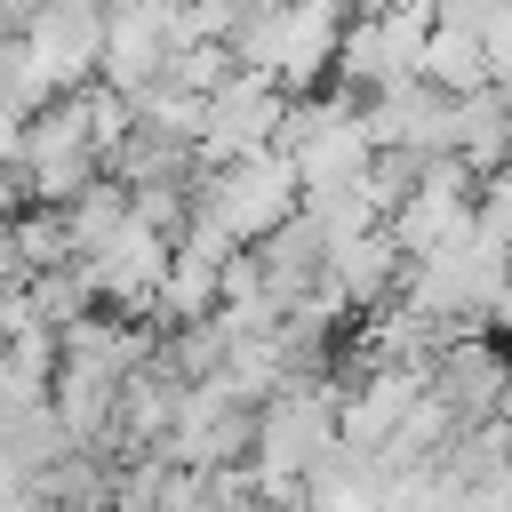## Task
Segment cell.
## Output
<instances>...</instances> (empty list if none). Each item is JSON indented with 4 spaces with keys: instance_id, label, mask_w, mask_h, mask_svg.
Returning a JSON list of instances; mask_svg holds the SVG:
<instances>
[{
    "instance_id": "6da1fadb",
    "label": "cell",
    "mask_w": 512,
    "mask_h": 512,
    "mask_svg": "<svg viewBox=\"0 0 512 512\" xmlns=\"http://www.w3.org/2000/svg\"><path fill=\"white\" fill-rule=\"evenodd\" d=\"M336 40H344V8L304 0V8H240L224 48H232L240 72L272 80L296 104V96H320V72L336 64Z\"/></svg>"
},
{
    "instance_id": "7a4b0ae2",
    "label": "cell",
    "mask_w": 512,
    "mask_h": 512,
    "mask_svg": "<svg viewBox=\"0 0 512 512\" xmlns=\"http://www.w3.org/2000/svg\"><path fill=\"white\" fill-rule=\"evenodd\" d=\"M192 216L208 232H224L232 248H256L264 232H280L296 216V168L280 152H248V160L200 168L192 176Z\"/></svg>"
},
{
    "instance_id": "3957f363",
    "label": "cell",
    "mask_w": 512,
    "mask_h": 512,
    "mask_svg": "<svg viewBox=\"0 0 512 512\" xmlns=\"http://www.w3.org/2000/svg\"><path fill=\"white\" fill-rule=\"evenodd\" d=\"M16 176H24V200H32V208H56V216H64V208L104 176V160H96L88 120H80V104H72V96H56L48 112H32V120H24Z\"/></svg>"
},
{
    "instance_id": "277c9868",
    "label": "cell",
    "mask_w": 512,
    "mask_h": 512,
    "mask_svg": "<svg viewBox=\"0 0 512 512\" xmlns=\"http://www.w3.org/2000/svg\"><path fill=\"white\" fill-rule=\"evenodd\" d=\"M424 40H432V8L344 16V40H336V72H344V88H352V96L400 88V80H416V64H424Z\"/></svg>"
},
{
    "instance_id": "5b68a950",
    "label": "cell",
    "mask_w": 512,
    "mask_h": 512,
    "mask_svg": "<svg viewBox=\"0 0 512 512\" xmlns=\"http://www.w3.org/2000/svg\"><path fill=\"white\" fill-rule=\"evenodd\" d=\"M16 40H24V56L40 64V80H48L56 96H72V88H88L96 64H104V8H88V0L16 8Z\"/></svg>"
},
{
    "instance_id": "8992f818",
    "label": "cell",
    "mask_w": 512,
    "mask_h": 512,
    "mask_svg": "<svg viewBox=\"0 0 512 512\" xmlns=\"http://www.w3.org/2000/svg\"><path fill=\"white\" fill-rule=\"evenodd\" d=\"M80 272V288H88V304L96 312H120V320H136V312H152V296H160V272H168V240L160 232H144L136 216L96 248V256H80L72 264Z\"/></svg>"
},
{
    "instance_id": "52a82bcc",
    "label": "cell",
    "mask_w": 512,
    "mask_h": 512,
    "mask_svg": "<svg viewBox=\"0 0 512 512\" xmlns=\"http://www.w3.org/2000/svg\"><path fill=\"white\" fill-rule=\"evenodd\" d=\"M280 120H288V96H280L272 80H256V72H232V80L208 96V120H200V168L272 152V144H280Z\"/></svg>"
},
{
    "instance_id": "ba28073f",
    "label": "cell",
    "mask_w": 512,
    "mask_h": 512,
    "mask_svg": "<svg viewBox=\"0 0 512 512\" xmlns=\"http://www.w3.org/2000/svg\"><path fill=\"white\" fill-rule=\"evenodd\" d=\"M448 112H456V96H440L432 80H400V88L360 96V136H368V152L432 160V152H448Z\"/></svg>"
},
{
    "instance_id": "9c48e42d",
    "label": "cell",
    "mask_w": 512,
    "mask_h": 512,
    "mask_svg": "<svg viewBox=\"0 0 512 512\" xmlns=\"http://www.w3.org/2000/svg\"><path fill=\"white\" fill-rule=\"evenodd\" d=\"M432 392L448 400L456 424H488L504 416V392H512V352L496 336H448L432 352Z\"/></svg>"
},
{
    "instance_id": "30bf717a",
    "label": "cell",
    "mask_w": 512,
    "mask_h": 512,
    "mask_svg": "<svg viewBox=\"0 0 512 512\" xmlns=\"http://www.w3.org/2000/svg\"><path fill=\"white\" fill-rule=\"evenodd\" d=\"M168 72V8H112L104 16V64L96 80L112 96H144Z\"/></svg>"
},
{
    "instance_id": "8fae6325",
    "label": "cell",
    "mask_w": 512,
    "mask_h": 512,
    "mask_svg": "<svg viewBox=\"0 0 512 512\" xmlns=\"http://www.w3.org/2000/svg\"><path fill=\"white\" fill-rule=\"evenodd\" d=\"M448 152H456L480 184L504 176V168H512V96H504V88L456 96V112H448Z\"/></svg>"
},
{
    "instance_id": "7c38bea8",
    "label": "cell",
    "mask_w": 512,
    "mask_h": 512,
    "mask_svg": "<svg viewBox=\"0 0 512 512\" xmlns=\"http://www.w3.org/2000/svg\"><path fill=\"white\" fill-rule=\"evenodd\" d=\"M248 256H256V272H264V296H272L280 312H288V304H296V296H304V288L328 272V248H320V232H312L304 216H288L280 232H264Z\"/></svg>"
},
{
    "instance_id": "4fadbf2b",
    "label": "cell",
    "mask_w": 512,
    "mask_h": 512,
    "mask_svg": "<svg viewBox=\"0 0 512 512\" xmlns=\"http://www.w3.org/2000/svg\"><path fill=\"white\" fill-rule=\"evenodd\" d=\"M400 248H392V232H368V240H344V248H328V280H336V296L352 304V312H376V304H392L400 296Z\"/></svg>"
},
{
    "instance_id": "5bb4252c",
    "label": "cell",
    "mask_w": 512,
    "mask_h": 512,
    "mask_svg": "<svg viewBox=\"0 0 512 512\" xmlns=\"http://www.w3.org/2000/svg\"><path fill=\"white\" fill-rule=\"evenodd\" d=\"M416 80H432L440 96H472V88H488V48H480L472 32H448V24H432Z\"/></svg>"
},
{
    "instance_id": "9a60e30c",
    "label": "cell",
    "mask_w": 512,
    "mask_h": 512,
    "mask_svg": "<svg viewBox=\"0 0 512 512\" xmlns=\"http://www.w3.org/2000/svg\"><path fill=\"white\" fill-rule=\"evenodd\" d=\"M120 224H128V192H120L112 176H96V184L64 208V248H72V264H80V256H96Z\"/></svg>"
},
{
    "instance_id": "2e32d148",
    "label": "cell",
    "mask_w": 512,
    "mask_h": 512,
    "mask_svg": "<svg viewBox=\"0 0 512 512\" xmlns=\"http://www.w3.org/2000/svg\"><path fill=\"white\" fill-rule=\"evenodd\" d=\"M416 176H424V160H416V152H376V160H368V176H360V192H368V208H376V216H392V208L416 192Z\"/></svg>"
},
{
    "instance_id": "e0dca14e",
    "label": "cell",
    "mask_w": 512,
    "mask_h": 512,
    "mask_svg": "<svg viewBox=\"0 0 512 512\" xmlns=\"http://www.w3.org/2000/svg\"><path fill=\"white\" fill-rule=\"evenodd\" d=\"M24 328V288L16 280H0V352H8V336Z\"/></svg>"
},
{
    "instance_id": "ac0fdd59",
    "label": "cell",
    "mask_w": 512,
    "mask_h": 512,
    "mask_svg": "<svg viewBox=\"0 0 512 512\" xmlns=\"http://www.w3.org/2000/svg\"><path fill=\"white\" fill-rule=\"evenodd\" d=\"M8 40H16V8H0V48H8Z\"/></svg>"
},
{
    "instance_id": "d6986e66",
    "label": "cell",
    "mask_w": 512,
    "mask_h": 512,
    "mask_svg": "<svg viewBox=\"0 0 512 512\" xmlns=\"http://www.w3.org/2000/svg\"><path fill=\"white\" fill-rule=\"evenodd\" d=\"M296 512H312V504H296Z\"/></svg>"
}]
</instances>
